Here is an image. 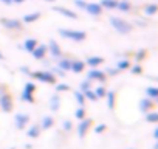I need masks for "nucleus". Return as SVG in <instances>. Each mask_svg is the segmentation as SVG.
I'll use <instances>...</instances> for the list:
<instances>
[{
  "label": "nucleus",
  "mask_w": 158,
  "mask_h": 149,
  "mask_svg": "<svg viewBox=\"0 0 158 149\" xmlns=\"http://www.w3.org/2000/svg\"><path fill=\"white\" fill-rule=\"evenodd\" d=\"M110 25H112L113 30H115L116 33H119V34H129V33H132V30H133V27H132L127 20H124V19H121V17H110Z\"/></svg>",
  "instance_id": "f257e3e1"
},
{
  "label": "nucleus",
  "mask_w": 158,
  "mask_h": 149,
  "mask_svg": "<svg viewBox=\"0 0 158 149\" xmlns=\"http://www.w3.org/2000/svg\"><path fill=\"white\" fill-rule=\"evenodd\" d=\"M62 37L65 39H70V40H74V42H82L85 40L87 34L84 31H77V30H71V28H59L57 31Z\"/></svg>",
  "instance_id": "f03ea898"
},
{
  "label": "nucleus",
  "mask_w": 158,
  "mask_h": 149,
  "mask_svg": "<svg viewBox=\"0 0 158 149\" xmlns=\"http://www.w3.org/2000/svg\"><path fill=\"white\" fill-rule=\"evenodd\" d=\"M30 76H31V78H36V79L40 81V83L56 84V76H54L51 71H47V70H36V71H31Z\"/></svg>",
  "instance_id": "7ed1b4c3"
},
{
  "label": "nucleus",
  "mask_w": 158,
  "mask_h": 149,
  "mask_svg": "<svg viewBox=\"0 0 158 149\" xmlns=\"http://www.w3.org/2000/svg\"><path fill=\"white\" fill-rule=\"evenodd\" d=\"M0 109L5 113H10L13 110V98L8 92H5L3 95H0Z\"/></svg>",
  "instance_id": "20e7f679"
},
{
  "label": "nucleus",
  "mask_w": 158,
  "mask_h": 149,
  "mask_svg": "<svg viewBox=\"0 0 158 149\" xmlns=\"http://www.w3.org/2000/svg\"><path fill=\"white\" fill-rule=\"evenodd\" d=\"M47 53H50V56H51V57H54V59H59V57H62V50H60L59 44H57L54 39H50V40H48Z\"/></svg>",
  "instance_id": "39448f33"
},
{
  "label": "nucleus",
  "mask_w": 158,
  "mask_h": 149,
  "mask_svg": "<svg viewBox=\"0 0 158 149\" xmlns=\"http://www.w3.org/2000/svg\"><path fill=\"white\" fill-rule=\"evenodd\" d=\"M87 79L90 81H99V83H106V73L98 70V68H92L89 73H87Z\"/></svg>",
  "instance_id": "423d86ee"
},
{
  "label": "nucleus",
  "mask_w": 158,
  "mask_h": 149,
  "mask_svg": "<svg viewBox=\"0 0 158 149\" xmlns=\"http://www.w3.org/2000/svg\"><path fill=\"white\" fill-rule=\"evenodd\" d=\"M0 23L8 30H22V22L17 19H2Z\"/></svg>",
  "instance_id": "0eeeda50"
},
{
  "label": "nucleus",
  "mask_w": 158,
  "mask_h": 149,
  "mask_svg": "<svg viewBox=\"0 0 158 149\" xmlns=\"http://www.w3.org/2000/svg\"><path fill=\"white\" fill-rule=\"evenodd\" d=\"M102 10H104V8H102L99 3H87L85 8H84V11H87L90 16H95V17L101 16V14H102Z\"/></svg>",
  "instance_id": "6e6552de"
},
{
  "label": "nucleus",
  "mask_w": 158,
  "mask_h": 149,
  "mask_svg": "<svg viewBox=\"0 0 158 149\" xmlns=\"http://www.w3.org/2000/svg\"><path fill=\"white\" fill-rule=\"evenodd\" d=\"M90 124H92V120H90V118L81 120V123H79V126H77V135H79V138H84V137H85V134H87Z\"/></svg>",
  "instance_id": "1a4fd4ad"
},
{
  "label": "nucleus",
  "mask_w": 158,
  "mask_h": 149,
  "mask_svg": "<svg viewBox=\"0 0 158 149\" xmlns=\"http://www.w3.org/2000/svg\"><path fill=\"white\" fill-rule=\"evenodd\" d=\"M28 121H30V117H28L27 113H17V115L14 117V123H16V127H17V129L27 127Z\"/></svg>",
  "instance_id": "9d476101"
},
{
  "label": "nucleus",
  "mask_w": 158,
  "mask_h": 149,
  "mask_svg": "<svg viewBox=\"0 0 158 149\" xmlns=\"http://www.w3.org/2000/svg\"><path fill=\"white\" fill-rule=\"evenodd\" d=\"M53 10H54L56 13H59L60 16H65V17H68V19H77V14H76L74 11L65 8V6H54Z\"/></svg>",
  "instance_id": "9b49d317"
},
{
  "label": "nucleus",
  "mask_w": 158,
  "mask_h": 149,
  "mask_svg": "<svg viewBox=\"0 0 158 149\" xmlns=\"http://www.w3.org/2000/svg\"><path fill=\"white\" fill-rule=\"evenodd\" d=\"M31 54H33V57L34 59H44L45 57V54H47V45H36V48L31 51Z\"/></svg>",
  "instance_id": "f8f14e48"
},
{
  "label": "nucleus",
  "mask_w": 158,
  "mask_h": 149,
  "mask_svg": "<svg viewBox=\"0 0 158 149\" xmlns=\"http://www.w3.org/2000/svg\"><path fill=\"white\" fill-rule=\"evenodd\" d=\"M84 68H85V62L84 61H77V59H73L71 61V71L73 73H81V71H84Z\"/></svg>",
  "instance_id": "ddd939ff"
},
{
  "label": "nucleus",
  "mask_w": 158,
  "mask_h": 149,
  "mask_svg": "<svg viewBox=\"0 0 158 149\" xmlns=\"http://www.w3.org/2000/svg\"><path fill=\"white\" fill-rule=\"evenodd\" d=\"M102 62H104V59H102L101 56H90V57H87L85 65H90L92 68H96V67L101 65Z\"/></svg>",
  "instance_id": "4468645a"
},
{
  "label": "nucleus",
  "mask_w": 158,
  "mask_h": 149,
  "mask_svg": "<svg viewBox=\"0 0 158 149\" xmlns=\"http://www.w3.org/2000/svg\"><path fill=\"white\" fill-rule=\"evenodd\" d=\"M71 61H73V59H70V57H59L57 67H59L60 70H64V71H70V68H71Z\"/></svg>",
  "instance_id": "2eb2a0df"
},
{
  "label": "nucleus",
  "mask_w": 158,
  "mask_h": 149,
  "mask_svg": "<svg viewBox=\"0 0 158 149\" xmlns=\"http://www.w3.org/2000/svg\"><path fill=\"white\" fill-rule=\"evenodd\" d=\"M59 107H60V98H59L57 93H54L51 96V100H50V110L51 112H57Z\"/></svg>",
  "instance_id": "dca6fc26"
},
{
  "label": "nucleus",
  "mask_w": 158,
  "mask_h": 149,
  "mask_svg": "<svg viewBox=\"0 0 158 149\" xmlns=\"http://www.w3.org/2000/svg\"><path fill=\"white\" fill-rule=\"evenodd\" d=\"M152 106H153V103H152V100L150 98H144V100H141L139 101V110L141 112H149L150 109H152Z\"/></svg>",
  "instance_id": "f3484780"
},
{
  "label": "nucleus",
  "mask_w": 158,
  "mask_h": 149,
  "mask_svg": "<svg viewBox=\"0 0 158 149\" xmlns=\"http://www.w3.org/2000/svg\"><path fill=\"white\" fill-rule=\"evenodd\" d=\"M39 17H40V13H31V14L23 16L20 22H23V23H33V22L39 20Z\"/></svg>",
  "instance_id": "a211bd4d"
},
{
  "label": "nucleus",
  "mask_w": 158,
  "mask_h": 149,
  "mask_svg": "<svg viewBox=\"0 0 158 149\" xmlns=\"http://www.w3.org/2000/svg\"><path fill=\"white\" fill-rule=\"evenodd\" d=\"M36 45H37V40L36 39H27L25 42H23V45H22V48L25 50V51H28V53H31L34 48H36Z\"/></svg>",
  "instance_id": "6ab92c4d"
},
{
  "label": "nucleus",
  "mask_w": 158,
  "mask_h": 149,
  "mask_svg": "<svg viewBox=\"0 0 158 149\" xmlns=\"http://www.w3.org/2000/svg\"><path fill=\"white\" fill-rule=\"evenodd\" d=\"M115 92L113 90H110V92H106V98H107V106H109V109L112 110V109H115Z\"/></svg>",
  "instance_id": "aec40b11"
},
{
  "label": "nucleus",
  "mask_w": 158,
  "mask_h": 149,
  "mask_svg": "<svg viewBox=\"0 0 158 149\" xmlns=\"http://www.w3.org/2000/svg\"><path fill=\"white\" fill-rule=\"evenodd\" d=\"M53 124H54V120H53V117L47 115V117H44V118H42L40 129H50V127H53Z\"/></svg>",
  "instance_id": "412c9836"
},
{
  "label": "nucleus",
  "mask_w": 158,
  "mask_h": 149,
  "mask_svg": "<svg viewBox=\"0 0 158 149\" xmlns=\"http://www.w3.org/2000/svg\"><path fill=\"white\" fill-rule=\"evenodd\" d=\"M99 5H101L102 8H106V10H116L118 0H102Z\"/></svg>",
  "instance_id": "4be33fe9"
},
{
  "label": "nucleus",
  "mask_w": 158,
  "mask_h": 149,
  "mask_svg": "<svg viewBox=\"0 0 158 149\" xmlns=\"http://www.w3.org/2000/svg\"><path fill=\"white\" fill-rule=\"evenodd\" d=\"M116 10H119L123 13L130 11V2L129 0H121V2H118V5H116Z\"/></svg>",
  "instance_id": "5701e85b"
},
{
  "label": "nucleus",
  "mask_w": 158,
  "mask_h": 149,
  "mask_svg": "<svg viewBox=\"0 0 158 149\" xmlns=\"http://www.w3.org/2000/svg\"><path fill=\"white\" fill-rule=\"evenodd\" d=\"M73 95H74V98H76V101H77L79 106H84L85 104V96H84V93L81 90H74Z\"/></svg>",
  "instance_id": "b1692460"
},
{
  "label": "nucleus",
  "mask_w": 158,
  "mask_h": 149,
  "mask_svg": "<svg viewBox=\"0 0 158 149\" xmlns=\"http://www.w3.org/2000/svg\"><path fill=\"white\" fill-rule=\"evenodd\" d=\"M156 5L155 3H149V5H146L144 6V13H146V16H155L156 14Z\"/></svg>",
  "instance_id": "393cba45"
},
{
  "label": "nucleus",
  "mask_w": 158,
  "mask_h": 149,
  "mask_svg": "<svg viewBox=\"0 0 158 149\" xmlns=\"http://www.w3.org/2000/svg\"><path fill=\"white\" fill-rule=\"evenodd\" d=\"M28 137L30 138H37L39 137V134H40V126H31L30 129H28Z\"/></svg>",
  "instance_id": "a878e982"
},
{
  "label": "nucleus",
  "mask_w": 158,
  "mask_h": 149,
  "mask_svg": "<svg viewBox=\"0 0 158 149\" xmlns=\"http://www.w3.org/2000/svg\"><path fill=\"white\" fill-rule=\"evenodd\" d=\"M146 95H147V98H150V100H156V96H158V89L156 87H147L146 89Z\"/></svg>",
  "instance_id": "bb28decb"
},
{
  "label": "nucleus",
  "mask_w": 158,
  "mask_h": 149,
  "mask_svg": "<svg viewBox=\"0 0 158 149\" xmlns=\"http://www.w3.org/2000/svg\"><path fill=\"white\" fill-rule=\"evenodd\" d=\"M127 68H130V62L127 59L118 61V64H116V70L118 71H123V70H127Z\"/></svg>",
  "instance_id": "cd10ccee"
},
{
  "label": "nucleus",
  "mask_w": 158,
  "mask_h": 149,
  "mask_svg": "<svg viewBox=\"0 0 158 149\" xmlns=\"http://www.w3.org/2000/svg\"><path fill=\"white\" fill-rule=\"evenodd\" d=\"M146 121L155 124L158 121V113L156 112H146Z\"/></svg>",
  "instance_id": "c85d7f7f"
},
{
  "label": "nucleus",
  "mask_w": 158,
  "mask_h": 149,
  "mask_svg": "<svg viewBox=\"0 0 158 149\" xmlns=\"http://www.w3.org/2000/svg\"><path fill=\"white\" fill-rule=\"evenodd\" d=\"M90 89H92V81H90V79H84V81L81 83V86H79V90H81L82 93L87 92V90H90Z\"/></svg>",
  "instance_id": "c756f323"
},
{
  "label": "nucleus",
  "mask_w": 158,
  "mask_h": 149,
  "mask_svg": "<svg viewBox=\"0 0 158 149\" xmlns=\"http://www.w3.org/2000/svg\"><path fill=\"white\" fill-rule=\"evenodd\" d=\"M74 117H76L77 120H84V118H85V109H84V106H79V107L76 109Z\"/></svg>",
  "instance_id": "7c9ffc66"
},
{
  "label": "nucleus",
  "mask_w": 158,
  "mask_h": 149,
  "mask_svg": "<svg viewBox=\"0 0 158 149\" xmlns=\"http://www.w3.org/2000/svg\"><path fill=\"white\" fill-rule=\"evenodd\" d=\"M106 92H107V90H106L102 86H98L96 89H93V93L96 95V98H104V96H106Z\"/></svg>",
  "instance_id": "2f4dec72"
},
{
  "label": "nucleus",
  "mask_w": 158,
  "mask_h": 149,
  "mask_svg": "<svg viewBox=\"0 0 158 149\" xmlns=\"http://www.w3.org/2000/svg\"><path fill=\"white\" fill-rule=\"evenodd\" d=\"M20 98H22V101H27V103H34V96H33V93H28V92H22Z\"/></svg>",
  "instance_id": "473e14b6"
},
{
  "label": "nucleus",
  "mask_w": 158,
  "mask_h": 149,
  "mask_svg": "<svg viewBox=\"0 0 158 149\" xmlns=\"http://www.w3.org/2000/svg\"><path fill=\"white\" fill-rule=\"evenodd\" d=\"M23 92H28V93H34L36 92V86L33 83H27L25 87H23Z\"/></svg>",
  "instance_id": "72a5a7b5"
},
{
  "label": "nucleus",
  "mask_w": 158,
  "mask_h": 149,
  "mask_svg": "<svg viewBox=\"0 0 158 149\" xmlns=\"http://www.w3.org/2000/svg\"><path fill=\"white\" fill-rule=\"evenodd\" d=\"M51 73L54 74V76H56V78H57V76H65V71H64V70H60V68H59L57 65H56V67H53V70H51Z\"/></svg>",
  "instance_id": "f704fd0d"
},
{
  "label": "nucleus",
  "mask_w": 158,
  "mask_h": 149,
  "mask_svg": "<svg viewBox=\"0 0 158 149\" xmlns=\"http://www.w3.org/2000/svg\"><path fill=\"white\" fill-rule=\"evenodd\" d=\"M84 96L87 98V100H90V101H96L98 98H96V95L93 93V90L90 89V90H87V92H84Z\"/></svg>",
  "instance_id": "c9c22d12"
},
{
  "label": "nucleus",
  "mask_w": 158,
  "mask_h": 149,
  "mask_svg": "<svg viewBox=\"0 0 158 149\" xmlns=\"http://www.w3.org/2000/svg\"><path fill=\"white\" fill-rule=\"evenodd\" d=\"M56 90L57 92H67V90H70V86L68 84H56Z\"/></svg>",
  "instance_id": "e433bc0d"
},
{
  "label": "nucleus",
  "mask_w": 158,
  "mask_h": 149,
  "mask_svg": "<svg viewBox=\"0 0 158 149\" xmlns=\"http://www.w3.org/2000/svg\"><path fill=\"white\" fill-rule=\"evenodd\" d=\"M144 57H146V50H139V51L136 53V56H135V59H136L138 62H139V61H143Z\"/></svg>",
  "instance_id": "4c0bfd02"
},
{
  "label": "nucleus",
  "mask_w": 158,
  "mask_h": 149,
  "mask_svg": "<svg viewBox=\"0 0 158 149\" xmlns=\"http://www.w3.org/2000/svg\"><path fill=\"white\" fill-rule=\"evenodd\" d=\"M130 71L133 74H139V73H143V68H141V65H133V67H130Z\"/></svg>",
  "instance_id": "58836bf2"
},
{
  "label": "nucleus",
  "mask_w": 158,
  "mask_h": 149,
  "mask_svg": "<svg viewBox=\"0 0 158 149\" xmlns=\"http://www.w3.org/2000/svg\"><path fill=\"white\" fill-rule=\"evenodd\" d=\"M74 5H76L77 8L84 10V8H85V5H87V2H85V0H74Z\"/></svg>",
  "instance_id": "ea45409f"
},
{
  "label": "nucleus",
  "mask_w": 158,
  "mask_h": 149,
  "mask_svg": "<svg viewBox=\"0 0 158 149\" xmlns=\"http://www.w3.org/2000/svg\"><path fill=\"white\" fill-rule=\"evenodd\" d=\"M104 73H106V74H110V76H115V74H118L119 71L116 70V67H115V68H110V67H109V68H107Z\"/></svg>",
  "instance_id": "a19ab883"
},
{
  "label": "nucleus",
  "mask_w": 158,
  "mask_h": 149,
  "mask_svg": "<svg viewBox=\"0 0 158 149\" xmlns=\"http://www.w3.org/2000/svg\"><path fill=\"white\" fill-rule=\"evenodd\" d=\"M71 127H73V126H71V121H68V120L64 121V130H65V132H70Z\"/></svg>",
  "instance_id": "79ce46f5"
},
{
  "label": "nucleus",
  "mask_w": 158,
  "mask_h": 149,
  "mask_svg": "<svg viewBox=\"0 0 158 149\" xmlns=\"http://www.w3.org/2000/svg\"><path fill=\"white\" fill-rule=\"evenodd\" d=\"M106 127H107L106 124H99V126H96V127H95V132H96V134H101V132H104V130H106Z\"/></svg>",
  "instance_id": "37998d69"
},
{
  "label": "nucleus",
  "mask_w": 158,
  "mask_h": 149,
  "mask_svg": "<svg viewBox=\"0 0 158 149\" xmlns=\"http://www.w3.org/2000/svg\"><path fill=\"white\" fill-rule=\"evenodd\" d=\"M20 71L25 73V74H30V73H31V70H30L28 67H20Z\"/></svg>",
  "instance_id": "c03bdc74"
},
{
  "label": "nucleus",
  "mask_w": 158,
  "mask_h": 149,
  "mask_svg": "<svg viewBox=\"0 0 158 149\" xmlns=\"http://www.w3.org/2000/svg\"><path fill=\"white\" fill-rule=\"evenodd\" d=\"M0 2H3V3H6V5H11L13 0H0Z\"/></svg>",
  "instance_id": "a18cd8bd"
},
{
  "label": "nucleus",
  "mask_w": 158,
  "mask_h": 149,
  "mask_svg": "<svg viewBox=\"0 0 158 149\" xmlns=\"http://www.w3.org/2000/svg\"><path fill=\"white\" fill-rule=\"evenodd\" d=\"M152 135H153V138H155V140H156V138H158V130H156V129H155V130H153V134H152Z\"/></svg>",
  "instance_id": "49530a36"
},
{
  "label": "nucleus",
  "mask_w": 158,
  "mask_h": 149,
  "mask_svg": "<svg viewBox=\"0 0 158 149\" xmlns=\"http://www.w3.org/2000/svg\"><path fill=\"white\" fill-rule=\"evenodd\" d=\"M25 0H13V3H23Z\"/></svg>",
  "instance_id": "de8ad7c7"
},
{
  "label": "nucleus",
  "mask_w": 158,
  "mask_h": 149,
  "mask_svg": "<svg viewBox=\"0 0 158 149\" xmlns=\"http://www.w3.org/2000/svg\"><path fill=\"white\" fill-rule=\"evenodd\" d=\"M3 59H5V56H3V53H2V51H0V61H3Z\"/></svg>",
  "instance_id": "09e8293b"
},
{
  "label": "nucleus",
  "mask_w": 158,
  "mask_h": 149,
  "mask_svg": "<svg viewBox=\"0 0 158 149\" xmlns=\"http://www.w3.org/2000/svg\"><path fill=\"white\" fill-rule=\"evenodd\" d=\"M45 2H56V0H45Z\"/></svg>",
  "instance_id": "8fccbe9b"
},
{
  "label": "nucleus",
  "mask_w": 158,
  "mask_h": 149,
  "mask_svg": "<svg viewBox=\"0 0 158 149\" xmlns=\"http://www.w3.org/2000/svg\"><path fill=\"white\" fill-rule=\"evenodd\" d=\"M129 149H133V147H129Z\"/></svg>",
  "instance_id": "3c124183"
},
{
  "label": "nucleus",
  "mask_w": 158,
  "mask_h": 149,
  "mask_svg": "<svg viewBox=\"0 0 158 149\" xmlns=\"http://www.w3.org/2000/svg\"><path fill=\"white\" fill-rule=\"evenodd\" d=\"M11 149H14V147H11Z\"/></svg>",
  "instance_id": "603ef678"
}]
</instances>
